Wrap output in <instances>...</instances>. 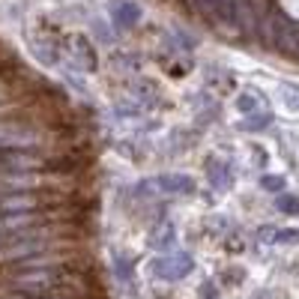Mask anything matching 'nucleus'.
I'll return each mask as SVG.
<instances>
[{
	"label": "nucleus",
	"mask_w": 299,
	"mask_h": 299,
	"mask_svg": "<svg viewBox=\"0 0 299 299\" xmlns=\"http://www.w3.org/2000/svg\"><path fill=\"white\" fill-rule=\"evenodd\" d=\"M278 239H284V242H293L296 239V231H281V237Z\"/></svg>",
	"instance_id": "8"
},
{
	"label": "nucleus",
	"mask_w": 299,
	"mask_h": 299,
	"mask_svg": "<svg viewBox=\"0 0 299 299\" xmlns=\"http://www.w3.org/2000/svg\"><path fill=\"white\" fill-rule=\"evenodd\" d=\"M260 185H264L267 192H281L284 189V179L281 177H264V179H260Z\"/></svg>",
	"instance_id": "4"
},
{
	"label": "nucleus",
	"mask_w": 299,
	"mask_h": 299,
	"mask_svg": "<svg viewBox=\"0 0 299 299\" xmlns=\"http://www.w3.org/2000/svg\"><path fill=\"white\" fill-rule=\"evenodd\" d=\"M111 12H114V21L120 27H132L141 18V9L135 3H129V0H114V3H111Z\"/></svg>",
	"instance_id": "2"
},
{
	"label": "nucleus",
	"mask_w": 299,
	"mask_h": 299,
	"mask_svg": "<svg viewBox=\"0 0 299 299\" xmlns=\"http://www.w3.org/2000/svg\"><path fill=\"white\" fill-rule=\"evenodd\" d=\"M159 185L165 192H192L195 189V179L192 177H182V174H165L159 177Z\"/></svg>",
	"instance_id": "3"
},
{
	"label": "nucleus",
	"mask_w": 299,
	"mask_h": 299,
	"mask_svg": "<svg viewBox=\"0 0 299 299\" xmlns=\"http://www.w3.org/2000/svg\"><path fill=\"white\" fill-rule=\"evenodd\" d=\"M69 51L75 54V60L81 63V69H96V54H93V48H90V42L84 39V36H72Z\"/></svg>",
	"instance_id": "1"
},
{
	"label": "nucleus",
	"mask_w": 299,
	"mask_h": 299,
	"mask_svg": "<svg viewBox=\"0 0 299 299\" xmlns=\"http://www.w3.org/2000/svg\"><path fill=\"white\" fill-rule=\"evenodd\" d=\"M272 234H275L272 228H260V239H272Z\"/></svg>",
	"instance_id": "9"
},
{
	"label": "nucleus",
	"mask_w": 299,
	"mask_h": 299,
	"mask_svg": "<svg viewBox=\"0 0 299 299\" xmlns=\"http://www.w3.org/2000/svg\"><path fill=\"white\" fill-rule=\"evenodd\" d=\"M269 114H264V117H254V120H248V123H242L245 129H264V126H269Z\"/></svg>",
	"instance_id": "6"
},
{
	"label": "nucleus",
	"mask_w": 299,
	"mask_h": 299,
	"mask_svg": "<svg viewBox=\"0 0 299 299\" xmlns=\"http://www.w3.org/2000/svg\"><path fill=\"white\" fill-rule=\"evenodd\" d=\"M296 207H299V201H296V198H290V195L278 198V209H284V212H296Z\"/></svg>",
	"instance_id": "5"
},
{
	"label": "nucleus",
	"mask_w": 299,
	"mask_h": 299,
	"mask_svg": "<svg viewBox=\"0 0 299 299\" xmlns=\"http://www.w3.org/2000/svg\"><path fill=\"white\" fill-rule=\"evenodd\" d=\"M237 105H239V111H254V108H257V99H254V96H239Z\"/></svg>",
	"instance_id": "7"
}]
</instances>
